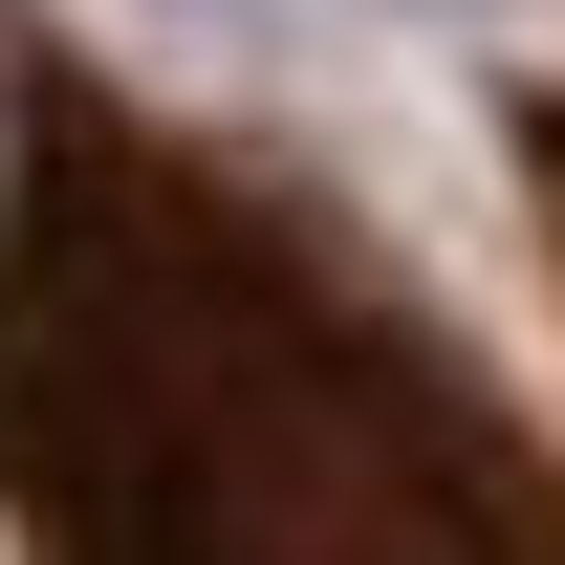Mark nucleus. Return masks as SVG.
I'll return each mask as SVG.
<instances>
[{
	"label": "nucleus",
	"instance_id": "f257e3e1",
	"mask_svg": "<svg viewBox=\"0 0 565 565\" xmlns=\"http://www.w3.org/2000/svg\"><path fill=\"white\" fill-rule=\"evenodd\" d=\"M522 152H544V196H565V109H544V131H522Z\"/></svg>",
	"mask_w": 565,
	"mask_h": 565
},
{
	"label": "nucleus",
	"instance_id": "f03ea898",
	"mask_svg": "<svg viewBox=\"0 0 565 565\" xmlns=\"http://www.w3.org/2000/svg\"><path fill=\"white\" fill-rule=\"evenodd\" d=\"M414 22H435V0H414ZM457 22H479V0H457Z\"/></svg>",
	"mask_w": 565,
	"mask_h": 565
}]
</instances>
